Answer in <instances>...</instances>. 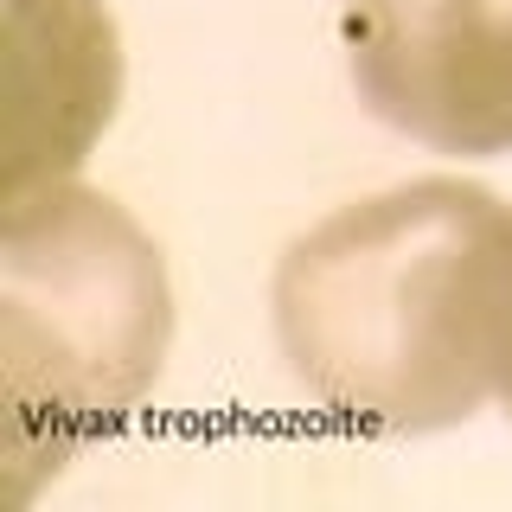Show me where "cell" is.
Masks as SVG:
<instances>
[{
	"instance_id": "3",
	"label": "cell",
	"mask_w": 512,
	"mask_h": 512,
	"mask_svg": "<svg viewBox=\"0 0 512 512\" xmlns=\"http://www.w3.org/2000/svg\"><path fill=\"white\" fill-rule=\"evenodd\" d=\"M352 90L436 154H512V0H346Z\"/></svg>"
},
{
	"instance_id": "4",
	"label": "cell",
	"mask_w": 512,
	"mask_h": 512,
	"mask_svg": "<svg viewBox=\"0 0 512 512\" xmlns=\"http://www.w3.org/2000/svg\"><path fill=\"white\" fill-rule=\"evenodd\" d=\"M122 96V45L103 0H7V192L64 186Z\"/></svg>"
},
{
	"instance_id": "5",
	"label": "cell",
	"mask_w": 512,
	"mask_h": 512,
	"mask_svg": "<svg viewBox=\"0 0 512 512\" xmlns=\"http://www.w3.org/2000/svg\"><path fill=\"white\" fill-rule=\"evenodd\" d=\"M493 397L506 404V423H512V308H506V346H500V384H493Z\"/></svg>"
},
{
	"instance_id": "2",
	"label": "cell",
	"mask_w": 512,
	"mask_h": 512,
	"mask_svg": "<svg viewBox=\"0 0 512 512\" xmlns=\"http://www.w3.org/2000/svg\"><path fill=\"white\" fill-rule=\"evenodd\" d=\"M173 340L160 244L90 186L7 199L0 237V397L7 500L26 506L84 442L148 397Z\"/></svg>"
},
{
	"instance_id": "1",
	"label": "cell",
	"mask_w": 512,
	"mask_h": 512,
	"mask_svg": "<svg viewBox=\"0 0 512 512\" xmlns=\"http://www.w3.org/2000/svg\"><path fill=\"white\" fill-rule=\"evenodd\" d=\"M269 301L288 372L327 416L436 436L500 384L512 212L474 180H404L295 237Z\"/></svg>"
}]
</instances>
